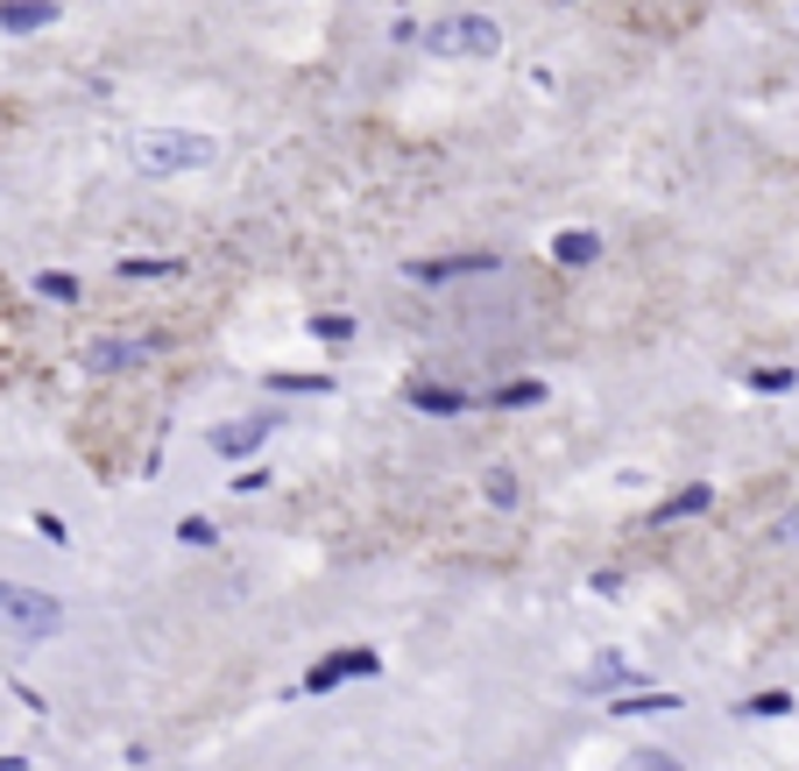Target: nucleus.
I'll list each match as a JSON object with an SVG mask.
<instances>
[{
    "mask_svg": "<svg viewBox=\"0 0 799 771\" xmlns=\"http://www.w3.org/2000/svg\"><path fill=\"white\" fill-rule=\"evenodd\" d=\"M134 157H142L149 178H178V170H206L212 157H220V142L199 134V128H156V134H142Z\"/></svg>",
    "mask_w": 799,
    "mask_h": 771,
    "instance_id": "obj_1",
    "label": "nucleus"
},
{
    "mask_svg": "<svg viewBox=\"0 0 799 771\" xmlns=\"http://www.w3.org/2000/svg\"><path fill=\"white\" fill-rule=\"evenodd\" d=\"M425 50L432 57H496L502 50V22L496 14H446V22L425 29Z\"/></svg>",
    "mask_w": 799,
    "mask_h": 771,
    "instance_id": "obj_2",
    "label": "nucleus"
},
{
    "mask_svg": "<svg viewBox=\"0 0 799 771\" xmlns=\"http://www.w3.org/2000/svg\"><path fill=\"white\" fill-rule=\"evenodd\" d=\"M0 623L14 630V638H57L64 630V602L57 594H36V588H14V581H0Z\"/></svg>",
    "mask_w": 799,
    "mask_h": 771,
    "instance_id": "obj_3",
    "label": "nucleus"
},
{
    "mask_svg": "<svg viewBox=\"0 0 799 771\" xmlns=\"http://www.w3.org/2000/svg\"><path fill=\"white\" fill-rule=\"evenodd\" d=\"M376 672H382L376 651H326V659L298 680V693H333V687H347V680H376Z\"/></svg>",
    "mask_w": 799,
    "mask_h": 771,
    "instance_id": "obj_4",
    "label": "nucleus"
},
{
    "mask_svg": "<svg viewBox=\"0 0 799 771\" xmlns=\"http://www.w3.org/2000/svg\"><path fill=\"white\" fill-rule=\"evenodd\" d=\"M502 269L496 248H467V256H425V262H403V277L411 283H460V277H489Z\"/></svg>",
    "mask_w": 799,
    "mask_h": 771,
    "instance_id": "obj_5",
    "label": "nucleus"
},
{
    "mask_svg": "<svg viewBox=\"0 0 799 771\" xmlns=\"http://www.w3.org/2000/svg\"><path fill=\"white\" fill-rule=\"evenodd\" d=\"M283 432V411H256V418H233V425H212V453L220 460H248L256 447Z\"/></svg>",
    "mask_w": 799,
    "mask_h": 771,
    "instance_id": "obj_6",
    "label": "nucleus"
},
{
    "mask_svg": "<svg viewBox=\"0 0 799 771\" xmlns=\"http://www.w3.org/2000/svg\"><path fill=\"white\" fill-rule=\"evenodd\" d=\"M156 354V340H92L86 347V369L92 376H113V369H142Z\"/></svg>",
    "mask_w": 799,
    "mask_h": 771,
    "instance_id": "obj_7",
    "label": "nucleus"
},
{
    "mask_svg": "<svg viewBox=\"0 0 799 771\" xmlns=\"http://www.w3.org/2000/svg\"><path fill=\"white\" fill-rule=\"evenodd\" d=\"M403 403L425 411V418H460V411H475V397H467V390H446V382H411Z\"/></svg>",
    "mask_w": 799,
    "mask_h": 771,
    "instance_id": "obj_8",
    "label": "nucleus"
},
{
    "mask_svg": "<svg viewBox=\"0 0 799 771\" xmlns=\"http://www.w3.org/2000/svg\"><path fill=\"white\" fill-rule=\"evenodd\" d=\"M57 0H0V36H36V29H50L57 22Z\"/></svg>",
    "mask_w": 799,
    "mask_h": 771,
    "instance_id": "obj_9",
    "label": "nucleus"
},
{
    "mask_svg": "<svg viewBox=\"0 0 799 771\" xmlns=\"http://www.w3.org/2000/svg\"><path fill=\"white\" fill-rule=\"evenodd\" d=\"M708 503H715V489H708V481H687L679 495H666V503L651 510V524H687V517H700Z\"/></svg>",
    "mask_w": 799,
    "mask_h": 771,
    "instance_id": "obj_10",
    "label": "nucleus"
},
{
    "mask_svg": "<svg viewBox=\"0 0 799 771\" xmlns=\"http://www.w3.org/2000/svg\"><path fill=\"white\" fill-rule=\"evenodd\" d=\"M552 262H567V269L601 262V234H595V227H567V234H552Z\"/></svg>",
    "mask_w": 799,
    "mask_h": 771,
    "instance_id": "obj_11",
    "label": "nucleus"
},
{
    "mask_svg": "<svg viewBox=\"0 0 799 771\" xmlns=\"http://www.w3.org/2000/svg\"><path fill=\"white\" fill-rule=\"evenodd\" d=\"M630 680H637V665L616 659V651H601V659L588 665V680H580V693H616V687H630Z\"/></svg>",
    "mask_w": 799,
    "mask_h": 771,
    "instance_id": "obj_12",
    "label": "nucleus"
},
{
    "mask_svg": "<svg viewBox=\"0 0 799 771\" xmlns=\"http://www.w3.org/2000/svg\"><path fill=\"white\" fill-rule=\"evenodd\" d=\"M262 382H269L277 397H333V390H340L333 376H298V369H269Z\"/></svg>",
    "mask_w": 799,
    "mask_h": 771,
    "instance_id": "obj_13",
    "label": "nucleus"
},
{
    "mask_svg": "<svg viewBox=\"0 0 799 771\" xmlns=\"http://www.w3.org/2000/svg\"><path fill=\"white\" fill-rule=\"evenodd\" d=\"M121 277H128V283H163V277H184V256H121Z\"/></svg>",
    "mask_w": 799,
    "mask_h": 771,
    "instance_id": "obj_14",
    "label": "nucleus"
},
{
    "mask_svg": "<svg viewBox=\"0 0 799 771\" xmlns=\"http://www.w3.org/2000/svg\"><path fill=\"white\" fill-rule=\"evenodd\" d=\"M609 708L622 722L630 715H679V693H609Z\"/></svg>",
    "mask_w": 799,
    "mask_h": 771,
    "instance_id": "obj_15",
    "label": "nucleus"
},
{
    "mask_svg": "<svg viewBox=\"0 0 799 771\" xmlns=\"http://www.w3.org/2000/svg\"><path fill=\"white\" fill-rule=\"evenodd\" d=\"M354 333H361L354 312H311V340L319 347H354Z\"/></svg>",
    "mask_w": 799,
    "mask_h": 771,
    "instance_id": "obj_16",
    "label": "nucleus"
},
{
    "mask_svg": "<svg viewBox=\"0 0 799 771\" xmlns=\"http://www.w3.org/2000/svg\"><path fill=\"white\" fill-rule=\"evenodd\" d=\"M36 298H50V304H78V298H86V283H78L71 269H43V277H36Z\"/></svg>",
    "mask_w": 799,
    "mask_h": 771,
    "instance_id": "obj_17",
    "label": "nucleus"
},
{
    "mask_svg": "<svg viewBox=\"0 0 799 771\" xmlns=\"http://www.w3.org/2000/svg\"><path fill=\"white\" fill-rule=\"evenodd\" d=\"M489 403H496V411H531V403H545V382L517 376V382H502V390H496Z\"/></svg>",
    "mask_w": 799,
    "mask_h": 771,
    "instance_id": "obj_18",
    "label": "nucleus"
},
{
    "mask_svg": "<svg viewBox=\"0 0 799 771\" xmlns=\"http://www.w3.org/2000/svg\"><path fill=\"white\" fill-rule=\"evenodd\" d=\"M792 382H799L792 369H750V390H757V397H786Z\"/></svg>",
    "mask_w": 799,
    "mask_h": 771,
    "instance_id": "obj_19",
    "label": "nucleus"
},
{
    "mask_svg": "<svg viewBox=\"0 0 799 771\" xmlns=\"http://www.w3.org/2000/svg\"><path fill=\"white\" fill-rule=\"evenodd\" d=\"M29 524H36V538H43V545H71V524H64L57 510H36Z\"/></svg>",
    "mask_w": 799,
    "mask_h": 771,
    "instance_id": "obj_20",
    "label": "nucleus"
},
{
    "mask_svg": "<svg viewBox=\"0 0 799 771\" xmlns=\"http://www.w3.org/2000/svg\"><path fill=\"white\" fill-rule=\"evenodd\" d=\"M736 715H792V693H750Z\"/></svg>",
    "mask_w": 799,
    "mask_h": 771,
    "instance_id": "obj_21",
    "label": "nucleus"
},
{
    "mask_svg": "<svg viewBox=\"0 0 799 771\" xmlns=\"http://www.w3.org/2000/svg\"><path fill=\"white\" fill-rule=\"evenodd\" d=\"M178 538H184V545H220V524H212V517H184Z\"/></svg>",
    "mask_w": 799,
    "mask_h": 771,
    "instance_id": "obj_22",
    "label": "nucleus"
},
{
    "mask_svg": "<svg viewBox=\"0 0 799 771\" xmlns=\"http://www.w3.org/2000/svg\"><path fill=\"white\" fill-rule=\"evenodd\" d=\"M489 503H496V510H517V481L502 474V468L489 474Z\"/></svg>",
    "mask_w": 799,
    "mask_h": 771,
    "instance_id": "obj_23",
    "label": "nucleus"
},
{
    "mask_svg": "<svg viewBox=\"0 0 799 771\" xmlns=\"http://www.w3.org/2000/svg\"><path fill=\"white\" fill-rule=\"evenodd\" d=\"M233 489H241V495H256V489H269V468H248V474H233Z\"/></svg>",
    "mask_w": 799,
    "mask_h": 771,
    "instance_id": "obj_24",
    "label": "nucleus"
},
{
    "mask_svg": "<svg viewBox=\"0 0 799 771\" xmlns=\"http://www.w3.org/2000/svg\"><path fill=\"white\" fill-rule=\"evenodd\" d=\"M637 771H679V764L666 758V750H637Z\"/></svg>",
    "mask_w": 799,
    "mask_h": 771,
    "instance_id": "obj_25",
    "label": "nucleus"
},
{
    "mask_svg": "<svg viewBox=\"0 0 799 771\" xmlns=\"http://www.w3.org/2000/svg\"><path fill=\"white\" fill-rule=\"evenodd\" d=\"M778 531H786V538H799V510H792V517H786V524H778Z\"/></svg>",
    "mask_w": 799,
    "mask_h": 771,
    "instance_id": "obj_26",
    "label": "nucleus"
}]
</instances>
